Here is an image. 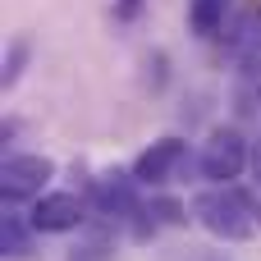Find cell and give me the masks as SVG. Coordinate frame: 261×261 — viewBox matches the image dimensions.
<instances>
[{
    "label": "cell",
    "mask_w": 261,
    "mask_h": 261,
    "mask_svg": "<svg viewBox=\"0 0 261 261\" xmlns=\"http://www.w3.org/2000/svg\"><path fill=\"white\" fill-rule=\"evenodd\" d=\"M147 216H151V225H188V206L174 202V197H151Z\"/></svg>",
    "instance_id": "obj_9"
},
{
    "label": "cell",
    "mask_w": 261,
    "mask_h": 261,
    "mask_svg": "<svg viewBox=\"0 0 261 261\" xmlns=\"http://www.w3.org/2000/svg\"><path fill=\"white\" fill-rule=\"evenodd\" d=\"M225 9H229V0H188V28H193V37H216L220 23H225Z\"/></svg>",
    "instance_id": "obj_7"
},
{
    "label": "cell",
    "mask_w": 261,
    "mask_h": 261,
    "mask_svg": "<svg viewBox=\"0 0 261 261\" xmlns=\"http://www.w3.org/2000/svg\"><path fill=\"white\" fill-rule=\"evenodd\" d=\"M252 174H257V179H261V142H257V147H252Z\"/></svg>",
    "instance_id": "obj_12"
},
{
    "label": "cell",
    "mask_w": 261,
    "mask_h": 261,
    "mask_svg": "<svg viewBox=\"0 0 261 261\" xmlns=\"http://www.w3.org/2000/svg\"><path fill=\"white\" fill-rule=\"evenodd\" d=\"M28 220H32L37 234H69V229H83L87 206H83L78 193H46V197L32 202Z\"/></svg>",
    "instance_id": "obj_4"
},
{
    "label": "cell",
    "mask_w": 261,
    "mask_h": 261,
    "mask_svg": "<svg viewBox=\"0 0 261 261\" xmlns=\"http://www.w3.org/2000/svg\"><path fill=\"white\" fill-rule=\"evenodd\" d=\"M28 55H32V41H28V37H14V41H9V55H5V69H0L5 87H14V83H18V73H23Z\"/></svg>",
    "instance_id": "obj_10"
},
{
    "label": "cell",
    "mask_w": 261,
    "mask_h": 261,
    "mask_svg": "<svg viewBox=\"0 0 261 261\" xmlns=\"http://www.w3.org/2000/svg\"><path fill=\"white\" fill-rule=\"evenodd\" d=\"M197 165H202V179H211V188H225L252 165V147L239 128H211V138L202 142Z\"/></svg>",
    "instance_id": "obj_2"
},
{
    "label": "cell",
    "mask_w": 261,
    "mask_h": 261,
    "mask_svg": "<svg viewBox=\"0 0 261 261\" xmlns=\"http://www.w3.org/2000/svg\"><path fill=\"white\" fill-rule=\"evenodd\" d=\"M179 161H184V138L165 133V138H156V142L133 161V170H128V174H133L138 184H151V188H156V184H165V179L174 174V165H179Z\"/></svg>",
    "instance_id": "obj_5"
},
{
    "label": "cell",
    "mask_w": 261,
    "mask_h": 261,
    "mask_svg": "<svg viewBox=\"0 0 261 261\" xmlns=\"http://www.w3.org/2000/svg\"><path fill=\"white\" fill-rule=\"evenodd\" d=\"M50 179H55V161L41 156V151H18V156H5V165H0V193L9 202H37V197H46Z\"/></svg>",
    "instance_id": "obj_3"
},
{
    "label": "cell",
    "mask_w": 261,
    "mask_h": 261,
    "mask_svg": "<svg viewBox=\"0 0 261 261\" xmlns=\"http://www.w3.org/2000/svg\"><path fill=\"white\" fill-rule=\"evenodd\" d=\"M142 5H147V0H115V14H119V18H138Z\"/></svg>",
    "instance_id": "obj_11"
},
{
    "label": "cell",
    "mask_w": 261,
    "mask_h": 261,
    "mask_svg": "<svg viewBox=\"0 0 261 261\" xmlns=\"http://www.w3.org/2000/svg\"><path fill=\"white\" fill-rule=\"evenodd\" d=\"M193 220H197L211 239H220V243H248V239L257 234L252 202H248L234 184H225V188H202V193L193 197Z\"/></svg>",
    "instance_id": "obj_1"
},
{
    "label": "cell",
    "mask_w": 261,
    "mask_h": 261,
    "mask_svg": "<svg viewBox=\"0 0 261 261\" xmlns=\"http://www.w3.org/2000/svg\"><path fill=\"white\" fill-rule=\"evenodd\" d=\"M133 174H119V170H110V174H101L96 179V202H101V211L106 216H142V206H138V197H133Z\"/></svg>",
    "instance_id": "obj_6"
},
{
    "label": "cell",
    "mask_w": 261,
    "mask_h": 261,
    "mask_svg": "<svg viewBox=\"0 0 261 261\" xmlns=\"http://www.w3.org/2000/svg\"><path fill=\"white\" fill-rule=\"evenodd\" d=\"M32 220L28 216H18V211H5V220H0V243H5V257H23L28 252V243H32Z\"/></svg>",
    "instance_id": "obj_8"
}]
</instances>
